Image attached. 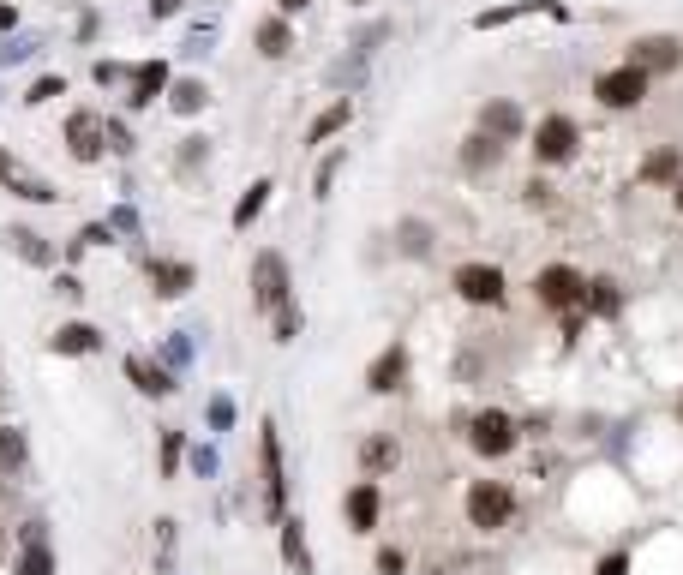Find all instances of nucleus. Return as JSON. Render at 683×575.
Masks as SVG:
<instances>
[{
	"mask_svg": "<svg viewBox=\"0 0 683 575\" xmlns=\"http://www.w3.org/2000/svg\"><path fill=\"white\" fill-rule=\"evenodd\" d=\"M66 150H72L78 162H96V156L108 150V120H102L96 108H78V114H66Z\"/></svg>",
	"mask_w": 683,
	"mask_h": 575,
	"instance_id": "4",
	"label": "nucleus"
},
{
	"mask_svg": "<svg viewBox=\"0 0 683 575\" xmlns=\"http://www.w3.org/2000/svg\"><path fill=\"white\" fill-rule=\"evenodd\" d=\"M108 150H132V132L120 120H108Z\"/></svg>",
	"mask_w": 683,
	"mask_h": 575,
	"instance_id": "45",
	"label": "nucleus"
},
{
	"mask_svg": "<svg viewBox=\"0 0 683 575\" xmlns=\"http://www.w3.org/2000/svg\"><path fill=\"white\" fill-rule=\"evenodd\" d=\"M600 575H630V558H624V552H612V558L600 564Z\"/></svg>",
	"mask_w": 683,
	"mask_h": 575,
	"instance_id": "47",
	"label": "nucleus"
},
{
	"mask_svg": "<svg viewBox=\"0 0 683 575\" xmlns=\"http://www.w3.org/2000/svg\"><path fill=\"white\" fill-rule=\"evenodd\" d=\"M126 84H132V90H126V102H132V108H150V102L168 90V66H162V60H144V66H132V78H126Z\"/></svg>",
	"mask_w": 683,
	"mask_h": 575,
	"instance_id": "14",
	"label": "nucleus"
},
{
	"mask_svg": "<svg viewBox=\"0 0 683 575\" xmlns=\"http://www.w3.org/2000/svg\"><path fill=\"white\" fill-rule=\"evenodd\" d=\"M288 48H294V36H288V12H282V18H264V24H258V54L282 60Z\"/></svg>",
	"mask_w": 683,
	"mask_h": 575,
	"instance_id": "22",
	"label": "nucleus"
},
{
	"mask_svg": "<svg viewBox=\"0 0 683 575\" xmlns=\"http://www.w3.org/2000/svg\"><path fill=\"white\" fill-rule=\"evenodd\" d=\"M498 138H486V132H474L468 138V150H462V162H468V174H486V168H498Z\"/></svg>",
	"mask_w": 683,
	"mask_h": 575,
	"instance_id": "26",
	"label": "nucleus"
},
{
	"mask_svg": "<svg viewBox=\"0 0 683 575\" xmlns=\"http://www.w3.org/2000/svg\"><path fill=\"white\" fill-rule=\"evenodd\" d=\"M402 252H408V258H426V252H432L426 222H402Z\"/></svg>",
	"mask_w": 683,
	"mask_h": 575,
	"instance_id": "32",
	"label": "nucleus"
},
{
	"mask_svg": "<svg viewBox=\"0 0 683 575\" xmlns=\"http://www.w3.org/2000/svg\"><path fill=\"white\" fill-rule=\"evenodd\" d=\"M348 120H354V102H348V96H336V102H330V108H324V114L306 126V144H324V138H336Z\"/></svg>",
	"mask_w": 683,
	"mask_h": 575,
	"instance_id": "19",
	"label": "nucleus"
},
{
	"mask_svg": "<svg viewBox=\"0 0 683 575\" xmlns=\"http://www.w3.org/2000/svg\"><path fill=\"white\" fill-rule=\"evenodd\" d=\"M12 24H18V12H12V6H0V30H12Z\"/></svg>",
	"mask_w": 683,
	"mask_h": 575,
	"instance_id": "49",
	"label": "nucleus"
},
{
	"mask_svg": "<svg viewBox=\"0 0 683 575\" xmlns=\"http://www.w3.org/2000/svg\"><path fill=\"white\" fill-rule=\"evenodd\" d=\"M6 246H12L24 264H54V252H48V240H42L36 228H6Z\"/></svg>",
	"mask_w": 683,
	"mask_h": 575,
	"instance_id": "21",
	"label": "nucleus"
},
{
	"mask_svg": "<svg viewBox=\"0 0 683 575\" xmlns=\"http://www.w3.org/2000/svg\"><path fill=\"white\" fill-rule=\"evenodd\" d=\"M186 360H192V336L180 330V336H168V372H180Z\"/></svg>",
	"mask_w": 683,
	"mask_h": 575,
	"instance_id": "36",
	"label": "nucleus"
},
{
	"mask_svg": "<svg viewBox=\"0 0 683 575\" xmlns=\"http://www.w3.org/2000/svg\"><path fill=\"white\" fill-rule=\"evenodd\" d=\"M378 575H402V552L384 546V552H378Z\"/></svg>",
	"mask_w": 683,
	"mask_h": 575,
	"instance_id": "46",
	"label": "nucleus"
},
{
	"mask_svg": "<svg viewBox=\"0 0 683 575\" xmlns=\"http://www.w3.org/2000/svg\"><path fill=\"white\" fill-rule=\"evenodd\" d=\"M456 294L468 306H504V270L498 264H462L456 270Z\"/></svg>",
	"mask_w": 683,
	"mask_h": 575,
	"instance_id": "6",
	"label": "nucleus"
},
{
	"mask_svg": "<svg viewBox=\"0 0 683 575\" xmlns=\"http://www.w3.org/2000/svg\"><path fill=\"white\" fill-rule=\"evenodd\" d=\"M528 6H498V12H480L474 18V30H492V24H510V18H522Z\"/></svg>",
	"mask_w": 683,
	"mask_h": 575,
	"instance_id": "38",
	"label": "nucleus"
},
{
	"mask_svg": "<svg viewBox=\"0 0 683 575\" xmlns=\"http://www.w3.org/2000/svg\"><path fill=\"white\" fill-rule=\"evenodd\" d=\"M342 162H348V150H330V156L318 162V174H312V192H318V198H330V186H336V174H342Z\"/></svg>",
	"mask_w": 683,
	"mask_h": 575,
	"instance_id": "30",
	"label": "nucleus"
},
{
	"mask_svg": "<svg viewBox=\"0 0 683 575\" xmlns=\"http://www.w3.org/2000/svg\"><path fill=\"white\" fill-rule=\"evenodd\" d=\"M210 426H216V432L234 426V402H228V396H210Z\"/></svg>",
	"mask_w": 683,
	"mask_h": 575,
	"instance_id": "39",
	"label": "nucleus"
},
{
	"mask_svg": "<svg viewBox=\"0 0 683 575\" xmlns=\"http://www.w3.org/2000/svg\"><path fill=\"white\" fill-rule=\"evenodd\" d=\"M54 96H66V78H36L24 102H54Z\"/></svg>",
	"mask_w": 683,
	"mask_h": 575,
	"instance_id": "35",
	"label": "nucleus"
},
{
	"mask_svg": "<svg viewBox=\"0 0 683 575\" xmlns=\"http://www.w3.org/2000/svg\"><path fill=\"white\" fill-rule=\"evenodd\" d=\"M270 324H276V342H294V336H300V312H294V306H276Z\"/></svg>",
	"mask_w": 683,
	"mask_h": 575,
	"instance_id": "33",
	"label": "nucleus"
},
{
	"mask_svg": "<svg viewBox=\"0 0 683 575\" xmlns=\"http://www.w3.org/2000/svg\"><path fill=\"white\" fill-rule=\"evenodd\" d=\"M180 6H186V0H150V18H174Z\"/></svg>",
	"mask_w": 683,
	"mask_h": 575,
	"instance_id": "48",
	"label": "nucleus"
},
{
	"mask_svg": "<svg viewBox=\"0 0 683 575\" xmlns=\"http://www.w3.org/2000/svg\"><path fill=\"white\" fill-rule=\"evenodd\" d=\"M258 462H264V516L282 522V510H288V480H282V438H276L270 420H264V438H258Z\"/></svg>",
	"mask_w": 683,
	"mask_h": 575,
	"instance_id": "1",
	"label": "nucleus"
},
{
	"mask_svg": "<svg viewBox=\"0 0 683 575\" xmlns=\"http://www.w3.org/2000/svg\"><path fill=\"white\" fill-rule=\"evenodd\" d=\"M582 306H588L594 318H612V312L624 306V294H618V282H606V276H600V282H588V288H582Z\"/></svg>",
	"mask_w": 683,
	"mask_h": 575,
	"instance_id": "23",
	"label": "nucleus"
},
{
	"mask_svg": "<svg viewBox=\"0 0 683 575\" xmlns=\"http://www.w3.org/2000/svg\"><path fill=\"white\" fill-rule=\"evenodd\" d=\"M96 348H102L96 324H60L54 330V354H96Z\"/></svg>",
	"mask_w": 683,
	"mask_h": 575,
	"instance_id": "20",
	"label": "nucleus"
},
{
	"mask_svg": "<svg viewBox=\"0 0 683 575\" xmlns=\"http://www.w3.org/2000/svg\"><path fill=\"white\" fill-rule=\"evenodd\" d=\"M582 276L570 270V264H546L540 276H534V294H540V306H552V312H570V306H582Z\"/></svg>",
	"mask_w": 683,
	"mask_h": 575,
	"instance_id": "5",
	"label": "nucleus"
},
{
	"mask_svg": "<svg viewBox=\"0 0 683 575\" xmlns=\"http://www.w3.org/2000/svg\"><path fill=\"white\" fill-rule=\"evenodd\" d=\"M108 234H138V216H132V210H114V216H108Z\"/></svg>",
	"mask_w": 683,
	"mask_h": 575,
	"instance_id": "44",
	"label": "nucleus"
},
{
	"mask_svg": "<svg viewBox=\"0 0 683 575\" xmlns=\"http://www.w3.org/2000/svg\"><path fill=\"white\" fill-rule=\"evenodd\" d=\"M216 468H222V462H216V450H204V444H198V450H192V474H198V480H210Z\"/></svg>",
	"mask_w": 683,
	"mask_h": 575,
	"instance_id": "42",
	"label": "nucleus"
},
{
	"mask_svg": "<svg viewBox=\"0 0 683 575\" xmlns=\"http://www.w3.org/2000/svg\"><path fill=\"white\" fill-rule=\"evenodd\" d=\"M18 575H54V552L42 540V522L24 528V558H18Z\"/></svg>",
	"mask_w": 683,
	"mask_h": 575,
	"instance_id": "18",
	"label": "nucleus"
},
{
	"mask_svg": "<svg viewBox=\"0 0 683 575\" xmlns=\"http://www.w3.org/2000/svg\"><path fill=\"white\" fill-rule=\"evenodd\" d=\"M270 192H276L270 180H252V186L240 192V204H234V216H228V222H234V234H246V228H252L258 216H264V204H270Z\"/></svg>",
	"mask_w": 683,
	"mask_h": 575,
	"instance_id": "17",
	"label": "nucleus"
},
{
	"mask_svg": "<svg viewBox=\"0 0 683 575\" xmlns=\"http://www.w3.org/2000/svg\"><path fill=\"white\" fill-rule=\"evenodd\" d=\"M192 282H198V270H192V264H180V258H150V288H156L162 300H180Z\"/></svg>",
	"mask_w": 683,
	"mask_h": 575,
	"instance_id": "13",
	"label": "nucleus"
},
{
	"mask_svg": "<svg viewBox=\"0 0 683 575\" xmlns=\"http://www.w3.org/2000/svg\"><path fill=\"white\" fill-rule=\"evenodd\" d=\"M534 156L540 162H570L576 156V120L570 114H546L540 132H534Z\"/></svg>",
	"mask_w": 683,
	"mask_h": 575,
	"instance_id": "8",
	"label": "nucleus"
},
{
	"mask_svg": "<svg viewBox=\"0 0 683 575\" xmlns=\"http://www.w3.org/2000/svg\"><path fill=\"white\" fill-rule=\"evenodd\" d=\"M252 306L258 312L288 306V264H282V252H258L252 258Z\"/></svg>",
	"mask_w": 683,
	"mask_h": 575,
	"instance_id": "2",
	"label": "nucleus"
},
{
	"mask_svg": "<svg viewBox=\"0 0 683 575\" xmlns=\"http://www.w3.org/2000/svg\"><path fill=\"white\" fill-rule=\"evenodd\" d=\"M180 432H162V474H174V462H180Z\"/></svg>",
	"mask_w": 683,
	"mask_h": 575,
	"instance_id": "41",
	"label": "nucleus"
},
{
	"mask_svg": "<svg viewBox=\"0 0 683 575\" xmlns=\"http://www.w3.org/2000/svg\"><path fill=\"white\" fill-rule=\"evenodd\" d=\"M120 78H132L120 60H96V84H120Z\"/></svg>",
	"mask_w": 683,
	"mask_h": 575,
	"instance_id": "43",
	"label": "nucleus"
},
{
	"mask_svg": "<svg viewBox=\"0 0 683 575\" xmlns=\"http://www.w3.org/2000/svg\"><path fill=\"white\" fill-rule=\"evenodd\" d=\"M156 564H174V522H156Z\"/></svg>",
	"mask_w": 683,
	"mask_h": 575,
	"instance_id": "37",
	"label": "nucleus"
},
{
	"mask_svg": "<svg viewBox=\"0 0 683 575\" xmlns=\"http://www.w3.org/2000/svg\"><path fill=\"white\" fill-rule=\"evenodd\" d=\"M396 456H402V450H396V438H366V444H360V468H366V474L396 468Z\"/></svg>",
	"mask_w": 683,
	"mask_h": 575,
	"instance_id": "28",
	"label": "nucleus"
},
{
	"mask_svg": "<svg viewBox=\"0 0 683 575\" xmlns=\"http://www.w3.org/2000/svg\"><path fill=\"white\" fill-rule=\"evenodd\" d=\"M210 42H216V24H210V18H204V24H198V30H192V36H186V54H204V48H210Z\"/></svg>",
	"mask_w": 683,
	"mask_h": 575,
	"instance_id": "40",
	"label": "nucleus"
},
{
	"mask_svg": "<svg viewBox=\"0 0 683 575\" xmlns=\"http://www.w3.org/2000/svg\"><path fill=\"white\" fill-rule=\"evenodd\" d=\"M282 558H288V570H312V552H306V534H300V522H288L282 516Z\"/></svg>",
	"mask_w": 683,
	"mask_h": 575,
	"instance_id": "27",
	"label": "nucleus"
},
{
	"mask_svg": "<svg viewBox=\"0 0 683 575\" xmlns=\"http://www.w3.org/2000/svg\"><path fill=\"white\" fill-rule=\"evenodd\" d=\"M594 96H600L606 108H636V102L648 96V72L624 60V66H612V72H600V78H594Z\"/></svg>",
	"mask_w": 683,
	"mask_h": 575,
	"instance_id": "3",
	"label": "nucleus"
},
{
	"mask_svg": "<svg viewBox=\"0 0 683 575\" xmlns=\"http://www.w3.org/2000/svg\"><path fill=\"white\" fill-rule=\"evenodd\" d=\"M276 6H282V12H300V6H312V0H276Z\"/></svg>",
	"mask_w": 683,
	"mask_h": 575,
	"instance_id": "50",
	"label": "nucleus"
},
{
	"mask_svg": "<svg viewBox=\"0 0 683 575\" xmlns=\"http://www.w3.org/2000/svg\"><path fill=\"white\" fill-rule=\"evenodd\" d=\"M36 54V42L30 36H12V42H0V66H18V60H30Z\"/></svg>",
	"mask_w": 683,
	"mask_h": 575,
	"instance_id": "34",
	"label": "nucleus"
},
{
	"mask_svg": "<svg viewBox=\"0 0 683 575\" xmlns=\"http://www.w3.org/2000/svg\"><path fill=\"white\" fill-rule=\"evenodd\" d=\"M0 186H6V192H18V198H30V204H54V198H60V192H54L42 174H30L18 156H0Z\"/></svg>",
	"mask_w": 683,
	"mask_h": 575,
	"instance_id": "11",
	"label": "nucleus"
},
{
	"mask_svg": "<svg viewBox=\"0 0 683 575\" xmlns=\"http://www.w3.org/2000/svg\"><path fill=\"white\" fill-rule=\"evenodd\" d=\"M126 378H132L144 396H168V390H174V372H168V366H156L150 354H132V360H126Z\"/></svg>",
	"mask_w": 683,
	"mask_h": 575,
	"instance_id": "16",
	"label": "nucleus"
},
{
	"mask_svg": "<svg viewBox=\"0 0 683 575\" xmlns=\"http://www.w3.org/2000/svg\"><path fill=\"white\" fill-rule=\"evenodd\" d=\"M510 510H516V498H510V486H498V480H480V486L468 492V522H474V528H504Z\"/></svg>",
	"mask_w": 683,
	"mask_h": 575,
	"instance_id": "7",
	"label": "nucleus"
},
{
	"mask_svg": "<svg viewBox=\"0 0 683 575\" xmlns=\"http://www.w3.org/2000/svg\"><path fill=\"white\" fill-rule=\"evenodd\" d=\"M672 174H678V150H654L642 162V180H672Z\"/></svg>",
	"mask_w": 683,
	"mask_h": 575,
	"instance_id": "31",
	"label": "nucleus"
},
{
	"mask_svg": "<svg viewBox=\"0 0 683 575\" xmlns=\"http://www.w3.org/2000/svg\"><path fill=\"white\" fill-rule=\"evenodd\" d=\"M474 450L480 456H510L516 450V420L510 414H498V408H486V414H474Z\"/></svg>",
	"mask_w": 683,
	"mask_h": 575,
	"instance_id": "9",
	"label": "nucleus"
},
{
	"mask_svg": "<svg viewBox=\"0 0 683 575\" xmlns=\"http://www.w3.org/2000/svg\"><path fill=\"white\" fill-rule=\"evenodd\" d=\"M678 210H683V180H678Z\"/></svg>",
	"mask_w": 683,
	"mask_h": 575,
	"instance_id": "51",
	"label": "nucleus"
},
{
	"mask_svg": "<svg viewBox=\"0 0 683 575\" xmlns=\"http://www.w3.org/2000/svg\"><path fill=\"white\" fill-rule=\"evenodd\" d=\"M630 66H642L648 78H654V72H678L683 42L678 36H642V42H630Z\"/></svg>",
	"mask_w": 683,
	"mask_h": 575,
	"instance_id": "10",
	"label": "nucleus"
},
{
	"mask_svg": "<svg viewBox=\"0 0 683 575\" xmlns=\"http://www.w3.org/2000/svg\"><path fill=\"white\" fill-rule=\"evenodd\" d=\"M18 468H24V432L0 426V474H18Z\"/></svg>",
	"mask_w": 683,
	"mask_h": 575,
	"instance_id": "29",
	"label": "nucleus"
},
{
	"mask_svg": "<svg viewBox=\"0 0 683 575\" xmlns=\"http://www.w3.org/2000/svg\"><path fill=\"white\" fill-rule=\"evenodd\" d=\"M168 102H174V114H198L210 102V90H204V78H180V84H168Z\"/></svg>",
	"mask_w": 683,
	"mask_h": 575,
	"instance_id": "25",
	"label": "nucleus"
},
{
	"mask_svg": "<svg viewBox=\"0 0 683 575\" xmlns=\"http://www.w3.org/2000/svg\"><path fill=\"white\" fill-rule=\"evenodd\" d=\"M480 132H486V138H498V144H510V138H522V108H516L510 96H498V102H486V108H480Z\"/></svg>",
	"mask_w": 683,
	"mask_h": 575,
	"instance_id": "12",
	"label": "nucleus"
},
{
	"mask_svg": "<svg viewBox=\"0 0 683 575\" xmlns=\"http://www.w3.org/2000/svg\"><path fill=\"white\" fill-rule=\"evenodd\" d=\"M348 522H354V528H378V486H372V480L348 492Z\"/></svg>",
	"mask_w": 683,
	"mask_h": 575,
	"instance_id": "24",
	"label": "nucleus"
},
{
	"mask_svg": "<svg viewBox=\"0 0 683 575\" xmlns=\"http://www.w3.org/2000/svg\"><path fill=\"white\" fill-rule=\"evenodd\" d=\"M0 156H6V150H0Z\"/></svg>",
	"mask_w": 683,
	"mask_h": 575,
	"instance_id": "52",
	"label": "nucleus"
},
{
	"mask_svg": "<svg viewBox=\"0 0 683 575\" xmlns=\"http://www.w3.org/2000/svg\"><path fill=\"white\" fill-rule=\"evenodd\" d=\"M402 378H408V348H384L372 360V372H366V390L390 396V390H402Z\"/></svg>",
	"mask_w": 683,
	"mask_h": 575,
	"instance_id": "15",
	"label": "nucleus"
}]
</instances>
